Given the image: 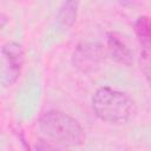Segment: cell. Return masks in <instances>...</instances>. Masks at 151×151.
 Listing matches in <instances>:
<instances>
[{
    "instance_id": "cell-2",
    "label": "cell",
    "mask_w": 151,
    "mask_h": 151,
    "mask_svg": "<svg viewBox=\"0 0 151 151\" xmlns=\"http://www.w3.org/2000/svg\"><path fill=\"white\" fill-rule=\"evenodd\" d=\"M92 107L100 120L109 124L122 125L130 120L133 103L126 93L105 86L94 92Z\"/></svg>"
},
{
    "instance_id": "cell-5",
    "label": "cell",
    "mask_w": 151,
    "mask_h": 151,
    "mask_svg": "<svg viewBox=\"0 0 151 151\" xmlns=\"http://www.w3.org/2000/svg\"><path fill=\"white\" fill-rule=\"evenodd\" d=\"M106 44H107L109 53L116 63L124 66H131L133 64L132 51L129 48L126 42L122 39V35H119L116 32L109 33Z\"/></svg>"
},
{
    "instance_id": "cell-7",
    "label": "cell",
    "mask_w": 151,
    "mask_h": 151,
    "mask_svg": "<svg viewBox=\"0 0 151 151\" xmlns=\"http://www.w3.org/2000/svg\"><path fill=\"white\" fill-rule=\"evenodd\" d=\"M78 0H65L63 2L57 14V21L59 26L67 29L74 25L78 17Z\"/></svg>"
},
{
    "instance_id": "cell-3",
    "label": "cell",
    "mask_w": 151,
    "mask_h": 151,
    "mask_svg": "<svg viewBox=\"0 0 151 151\" xmlns=\"http://www.w3.org/2000/svg\"><path fill=\"white\" fill-rule=\"evenodd\" d=\"M104 60L103 47L97 42L84 41L78 44L72 54V63L83 73L96 71Z\"/></svg>"
},
{
    "instance_id": "cell-4",
    "label": "cell",
    "mask_w": 151,
    "mask_h": 151,
    "mask_svg": "<svg viewBox=\"0 0 151 151\" xmlns=\"http://www.w3.org/2000/svg\"><path fill=\"white\" fill-rule=\"evenodd\" d=\"M1 52L5 55V59L9 68V73L5 76L7 79L6 84H12L17 80L18 76L20 74V70L24 64V51L19 44L11 41L2 46Z\"/></svg>"
},
{
    "instance_id": "cell-6",
    "label": "cell",
    "mask_w": 151,
    "mask_h": 151,
    "mask_svg": "<svg viewBox=\"0 0 151 151\" xmlns=\"http://www.w3.org/2000/svg\"><path fill=\"white\" fill-rule=\"evenodd\" d=\"M136 37L142 47V55L145 59H149L150 46H151V25L150 19L146 15H142L137 19L134 24Z\"/></svg>"
},
{
    "instance_id": "cell-1",
    "label": "cell",
    "mask_w": 151,
    "mask_h": 151,
    "mask_svg": "<svg viewBox=\"0 0 151 151\" xmlns=\"http://www.w3.org/2000/svg\"><path fill=\"white\" fill-rule=\"evenodd\" d=\"M39 139L35 149H68L84 143L85 133L81 125L70 114L52 110L45 112L38 122Z\"/></svg>"
}]
</instances>
